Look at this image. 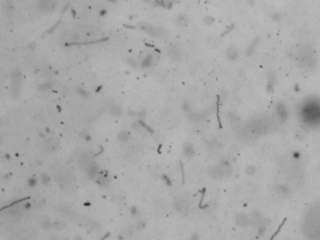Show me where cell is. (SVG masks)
<instances>
[{"label": "cell", "instance_id": "6da1fadb", "mask_svg": "<svg viewBox=\"0 0 320 240\" xmlns=\"http://www.w3.org/2000/svg\"><path fill=\"white\" fill-rule=\"evenodd\" d=\"M55 179L59 188L65 192H72L74 189L73 179L70 172L59 170L55 174Z\"/></svg>", "mask_w": 320, "mask_h": 240}, {"label": "cell", "instance_id": "7a4b0ae2", "mask_svg": "<svg viewBox=\"0 0 320 240\" xmlns=\"http://www.w3.org/2000/svg\"><path fill=\"white\" fill-rule=\"evenodd\" d=\"M78 161H79V164H80L81 168L86 173L87 176H88L89 177L93 178L97 176V174H98V168H97L96 162L92 159H90L86 154L80 155Z\"/></svg>", "mask_w": 320, "mask_h": 240}, {"label": "cell", "instance_id": "3957f363", "mask_svg": "<svg viewBox=\"0 0 320 240\" xmlns=\"http://www.w3.org/2000/svg\"><path fill=\"white\" fill-rule=\"evenodd\" d=\"M139 27L143 32L147 33L148 35H149L153 38H163L164 35H165V32H164L162 29H161V28L153 26V25H151L148 23H145V22L140 23Z\"/></svg>", "mask_w": 320, "mask_h": 240}, {"label": "cell", "instance_id": "277c9868", "mask_svg": "<svg viewBox=\"0 0 320 240\" xmlns=\"http://www.w3.org/2000/svg\"><path fill=\"white\" fill-rule=\"evenodd\" d=\"M21 74L19 71H15L12 74V96L13 98H18L21 92Z\"/></svg>", "mask_w": 320, "mask_h": 240}, {"label": "cell", "instance_id": "5b68a950", "mask_svg": "<svg viewBox=\"0 0 320 240\" xmlns=\"http://www.w3.org/2000/svg\"><path fill=\"white\" fill-rule=\"evenodd\" d=\"M55 0H40L38 1V8L43 13H50L55 8Z\"/></svg>", "mask_w": 320, "mask_h": 240}, {"label": "cell", "instance_id": "8992f818", "mask_svg": "<svg viewBox=\"0 0 320 240\" xmlns=\"http://www.w3.org/2000/svg\"><path fill=\"white\" fill-rule=\"evenodd\" d=\"M168 54L171 57V59H173L174 61H179L182 58V52L180 50V48L175 44H172L169 47Z\"/></svg>", "mask_w": 320, "mask_h": 240}, {"label": "cell", "instance_id": "52a82bcc", "mask_svg": "<svg viewBox=\"0 0 320 240\" xmlns=\"http://www.w3.org/2000/svg\"><path fill=\"white\" fill-rule=\"evenodd\" d=\"M175 209H176L178 213L180 214H185L187 213L190 209V203L187 200H178L177 201L174 205Z\"/></svg>", "mask_w": 320, "mask_h": 240}, {"label": "cell", "instance_id": "ba28073f", "mask_svg": "<svg viewBox=\"0 0 320 240\" xmlns=\"http://www.w3.org/2000/svg\"><path fill=\"white\" fill-rule=\"evenodd\" d=\"M37 222L38 224L40 225L42 228L47 230L52 227V222H51V219L50 218L46 216V215H40L37 217Z\"/></svg>", "mask_w": 320, "mask_h": 240}, {"label": "cell", "instance_id": "9c48e42d", "mask_svg": "<svg viewBox=\"0 0 320 240\" xmlns=\"http://www.w3.org/2000/svg\"><path fill=\"white\" fill-rule=\"evenodd\" d=\"M45 146L49 152H55L59 148V142L55 139H49L46 141Z\"/></svg>", "mask_w": 320, "mask_h": 240}, {"label": "cell", "instance_id": "30bf717a", "mask_svg": "<svg viewBox=\"0 0 320 240\" xmlns=\"http://www.w3.org/2000/svg\"><path fill=\"white\" fill-rule=\"evenodd\" d=\"M109 113L111 114L112 117H119L120 114L122 113V109L118 106V105H114V106H112V108L110 109L109 111Z\"/></svg>", "mask_w": 320, "mask_h": 240}, {"label": "cell", "instance_id": "8fae6325", "mask_svg": "<svg viewBox=\"0 0 320 240\" xmlns=\"http://www.w3.org/2000/svg\"><path fill=\"white\" fill-rule=\"evenodd\" d=\"M7 213L11 216H13V217H19L22 214V209L20 207H12V208L8 209Z\"/></svg>", "mask_w": 320, "mask_h": 240}, {"label": "cell", "instance_id": "7c38bea8", "mask_svg": "<svg viewBox=\"0 0 320 240\" xmlns=\"http://www.w3.org/2000/svg\"><path fill=\"white\" fill-rule=\"evenodd\" d=\"M118 139L123 142V143H126L128 142L129 139H130V132L129 131H126V130H122L118 133Z\"/></svg>", "mask_w": 320, "mask_h": 240}, {"label": "cell", "instance_id": "4fadbf2b", "mask_svg": "<svg viewBox=\"0 0 320 240\" xmlns=\"http://www.w3.org/2000/svg\"><path fill=\"white\" fill-rule=\"evenodd\" d=\"M65 222H63V220L61 219H56L55 220V222H52V227L55 229V230H61L65 227Z\"/></svg>", "mask_w": 320, "mask_h": 240}, {"label": "cell", "instance_id": "5bb4252c", "mask_svg": "<svg viewBox=\"0 0 320 240\" xmlns=\"http://www.w3.org/2000/svg\"><path fill=\"white\" fill-rule=\"evenodd\" d=\"M183 150H184V154H185V156H187V157H192L193 155V148L190 143H185V145H184V147H183Z\"/></svg>", "mask_w": 320, "mask_h": 240}, {"label": "cell", "instance_id": "9a60e30c", "mask_svg": "<svg viewBox=\"0 0 320 240\" xmlns=\"http://www.w3.org/2000/svg\"><path fill=\"white\" fill-rule=\"evenodd\" d=\"M108 179L107 178H106L104 176H99L98 177H97V183H99L101 186H106V185H107V183H108Z\"/></svg>", "mask_w": 320, "mask_h": 240}, {"label": "cell", "instance_id": "2e32d148", "mask_svg": "<svg viewBox=\"0 0 320 240\" xmlns=\"http://www.w3.org/2000/svg\"><path fill=\"white\" fill-rule=\"evenodd\" d=\"M177 24L179 26H185L188 24V19L185 16H179L177 20Z\"/></svg>", "mask_w": 320, "mask_h": 240}, {"label": "cell", "instance_id": "e0dca14e", "mask_svg": "<svg viewBox=\"0 0 320 240\" xmlns=\"http://www.w3.org/2000/svg\"><path fill=\"white\" fill-rule=\"evenodd\" d=\"M34 205L37 209H42L44 205V201L41 198H38L34 201Z\"/></svg>", "mask_w": 320, "mask_h": 240}, {"label": "cell", "instance_id": "ac0fdd59", "mask_svg": "<svg viewBox=\"0 0 320 240\" xmlns=\"http://www.w3.org/2000/svg\"><path fill=\"white\" fill-rule=\"evenodd\" d=\"M52 87V84H50V83H45V84H41V85H38V89H40V90H48V89H50Z\"/></svg>", "mask_w": 320, "mask_h": 240}, {"label": "cell", "instance_id": "d6986e66", "mask_svg": "<svg viewBox=\"0 0 320 240\" xmlns=\"http://www.w3.org/2000/svg\"><path fill=\"white\" fill-rule=\"evenodd\" d=\"M13 7V1L12 0H4V8L7 9H9Z\"/></svg>", "mask_w": 320, "mask_h": 240}, {"label": "cell", "instance_id": "ffe728a7", "mask_svg": "<svg viewBox=\"0 0 320 240\" xmlns=\"http://www.w3.org/2000/svg\"><path fill=\"white\" fill-rule=\"evenodd\" d=\"M152 64V57L151 56H148L143 62V66L144 67H149Z\"/></svg>", "mask_w": 320, "mask_h": 240}, {"label": "cell", "instance_id": "44dd1931", "mask_svg": "<svg viewBox=\"0 0 320 240\" xmlns=\"http://www.w3.org/2000/svg\"><path fill=\"white\" fill-rule=\"evenodd\" d=\"M42 182L44 184H48V183H49V181H50V178H49V176H48L47 174H43L42 176Z\"/></svg>", "mask_w": 320, "mask_h": 240}]
</instances>
